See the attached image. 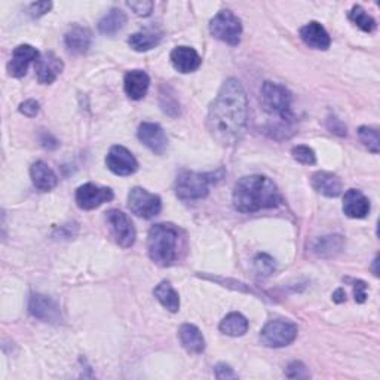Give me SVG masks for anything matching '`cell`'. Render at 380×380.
<instances>
[{"label":"cell","instance_id":"d4e9b609","mask_svg":"<svg viewBox=\"0 0 380 380\" xmlns=\"http://www.w3.org/2000/svg\"><path fill=\"white\" fill-rule=\"evenodd\" d=\"M127 24V15L120 9H112L109 13H105L98 23L100 33L105 36H115L119 33Z\"/></svg>","mask_w":380,"mask_h":380},{"label":"cell","instance_id":"52a82bcc","mask_svg":"<svg viewBox=\"0 0 380 380\" xmlns=\"http://www.w3.org/2000/svg\"><path fill=\"white\" fill-rule=\"evenodd\" d=\"M299 328L285 319H272L260 331V340L267 347H284L297 339Z\"/></svg>","mask_w":380,"mask_h":380},{"label":"cell","instance_id":"44dd1931","mask_svg":"<svg viewBox=\"0 0 380 380\" xmlns=\"http://www.w3.org/2000/svg\"><path fill=\"white\" fill-rule=\"evenodd\" d=\"M312 188L327 197H336L342 193V181L336 174L318 171L312 175Z\"/></svg>","mask_w":380,"mask_h":380},{"label":"cell","instance_id":"f546056e","mask_svg":"<svg viewBox=\"0 0 380 380\" xmlns=\"http://www.w3.org/2000/svg\"><path fill=\"white\" fill-rule=\"evenodd\" d=\"M359 140L364 143L372 154L377 155L380 151V140H379V131L372 127H359L358 129Z\"/></svg>","mask_w":380,"mask_h":380},{"label":"cell","instance_id":"6da1fadb","mask_svg":"<svg viewBox=\"0 0 380 380\" xmlns=\"http://www.w3.org/2000/svg\"><path fill=\"white\" fill-rule=\"evenodd\" d=\"M247 116L248 100L244 86L235 78L227 79L208 110L207 127L212 139L221 146L236 144L244 135Z\"/></svg>","mask_w":380,"mask_h":380},{"label":"cell","instance_id":"8992f818","mask_svg":"<svg viewBox=\"0 0 380 380\" xmlns=\"http://www.w3.org/2000/svg\"><path fill=\"white\" fill-rule=\"evenodd\" d=\"M209 32L216 39L232 45H236L241 42L242 35V24L241 20L232 11H220L214 18L209 21Z\"/></svg>","mask_w":380,"mask_h":380},{"label":"cell","instance_id":"d6a6232c","mask_svg":"<svg viewBox=\"0 0 380 380\" xmlns=\"http://www.w3.org/2000/svg\"><path fill=\"white\" fill-rule=\"evenodd\" d=\"M127 5L134 11V13L140 15V17H149V15L151 12H154V8H155V4L150 2V0H139V2H128Z\"/></svg>","mask_w":380,"mask_h":380},{"label":"cell","instance_id":"1f68e13d","mask_svg":"<svg viewBox=\"0 0 380 380\" xmlns=\"http://www.w3.org/2000/svg\"><path fill=\"white\" fill-rule=\"evenodd\" d=\"M292 155L294 161L303 163V165H313L316 162L315 151L309 146H296L292 150Z\"/></svg>","mask_w":380,"mask_h":380},{"label":"cell","instance_id":"cb8c5ba5","mask_svg":"<svg viewBox=\"0 0 380 380\" xmlns=\"http://www.w3.org/2000/svg\"><path fill=\"white\" fill-rule=\"evenodd\" d=\"M219 328L223 334H226V336L239 338V336H244V334L248 331V321L242 313L231 312L229 315H226L221 319Z\"/></svg>","mask_w":380,"mask_h":380},{"label":"cell","instance_id":"277c9868","mask_svg":"<svg viewBox=\"0 0 380 380\" xmlns=\"http://www.w3.org/2000/svg\"><path fill=\"white\" fill-rule=\"evenodd\" d=\"M292 93L285 86L275 82H265L260 89V104L266 113L278 116L284 122L290 124L292 113Z\"/></svg>","mask_w":380,"mask_h":380},{"label":"cell","instance_id":"2e32d148","mask_svg":"<svg viewBox=\"0 0 380 380\" xmlns=\"http://www.w3.org/2000/svg\"><path fill=\"white\" fill-rule=\"evenodd\" d=\"M300 38L309 48L326 51L330 48L331 39L327 30L316 21H311L300 28Z\"/></svg>","mask_w":380,"mask_h":380},{"label":"cell","instance_id":"836d02e7","mask_svg":"<svg viewBox=\"0 0 380 380\" xmlns=\"http://www.w3.org/2000/svg\"><path fill=\"white\" fill-rule=\"evenodd\" d=\"M285 376L290 379H303V377H309V372L306 369V366L300 361H293L290 366L287 367Z\"/></svg>","mask_w":380,"mask_h":380},{"label":"cell","instance_id":"30bf717a","mask_svg":"<svg viewBox=\"0 0 380 380\" xmlns=\"http://www.w3.org/2000/svg\"><path fill=\"white\" fill-rule=\"evenodd\" d=\"M113 190L110 188H100L93 183H86L76 190V204L81 209H96L100 205L113 200Z\"/></svg>","mask_w":380,"mask_h":380},{"label":"cell","instance_id":"4dcf8cb0","mask_svg":"<svg viewBox=\"0 0 380 380\" xmlns=\"http://www.w3.org/2000/svg\"><path fill=\"white\" fill-rule=\"evenodd\" d=\"M254 267L258 275L270 277L272 273L277 270V262L273 260V257H270L269 254L262 253L254 258Z\"/></svg>","mask_w":380,"mask_h":380},{"label":"cell","instance_id":"ac0fdd59","mask_svg":"<svg viewBox=\"0 0 380 380\" xmlns=\"http://www.w3.org/2000/svg\"><path fill=\"white\" fill-rule=\"evenodd\" d=\"M171 63L180 73H192L201 67L202 59L193 48L177 47L171 52Z\"/></svg>","mask_w":380,"mask_h":380},{"label":"cell","instance_id":"f35d334b","mask_svg":"<svg viewBox=\"0 0 380 380\" xmlns=\"http://www.w3.org/2000/svg\"><path fill=\"white\" fill-rule=\"evenodd\" d=\"M40 142H42L43 147H47V149H57L58 144H59L50 132H45V134L42 135V140H40Z\"/></svg>","mask_w":380,"mask_h":380},{"label":"cell","instance_id":"8d00e7d4","mask_svg":"<svg viewBox=\"0 0 380 380\" xmlns=\"http://www.w3.org/2000/svg\"><path fill=\"white\" fill-rule=\"evenodd\" d=\"M40 110V105L36 100H25L20 104V112L27 117H35Z\"/></svg>","mask_w":380,"mask_h":380},{"label":"cell","instance_id":"3957f363","mask_svg":"<svg viewBox=\"0 0 380 380\" xmlns=\"http://www.w3.org/2000/svg\"><path fill=\"white\" fill-rule=\"evenodd\" d=\"M147 251L151 262L158 266H173L180 251V231L174 224H155L149 231Z\"/></svg>","mask_w":380,"mask_h":380},{"label":"cell","instance_id":"f1b7e54d","mask_svg":"<svg viewBox=\"0 0 380 380\" xmlns=\"http://www.w3.org/2000/svg\"><path fill=\"white\" fill-rule=\"evenodd\" d=\"M349 20H351L358 28H361L362 32L366 33H373L376 30V21L374 18L372 17V15H369L366 11H364L361 6H354L351 9V12H349Z\"/></svg>","mask_w":380,"mask_h":380},{"label":"cell","instance_id":"ba28073f","mask_svg":"<svg viewBox=\"0 0 380 380\" xmlns=\"http://www.w3.org/2000/svg\"><path fill=\"white\" fill-rule=\"evenodd\" d=\"M128 208L132 214L143 219L156 217L162 209L161 197L143 188H134L128 195Z\"/></svg>","mask_w":380,"mask_h":380},{"label":"cell","instance_id":"4fadbf2b","mask_svg":"<svg viewBox=\"0 0 380 380\" xmlns=\"http://www.w3.org/2000/svg\"><path fill=\"white\" fill-rule=\"evenodd\" d=\"M139 140L156 155H163L168 149V139L162 127L154 122H143L139 127Z\"/></svg>","mask_w":380,"mask_h":380},{"label":"cell","instance_id":"e0dca14e","mask_svg":"<svg viewBox=\"0 0 380 380\" xmlns=\"http://www.w3.org/2000/svg\"><path fill=\"white\" fill-rule=\"evenodd\" d=\"M343 212L351 219H364L370 212V201L357 189H349L343 197Z\"/></svg>","mask_w":380,"mask_h":380},{"label":"cell","instance_id":"4316f807","mask_svg":"<svg viewBox=\"0 0 380 380\" xmlns=\"http://www.w3.org/2000/svg\"><path fill=\"white\" fill-rule=\"evenodd\" d=\"M155 297L159 300L161 305L170 312H177L180 309V297L168 281H162L155 288Z\"/></svg>","mask_w":380,"mask_h":380},{"label":"cell","instance_id":"5bb4252c","mask_svg":"<svg viewBox=\"0 0 380 380\" xmlns=\"http://www.w3.org/2000/svg\"><path fill=\"white\" fill-rule=\"evenodd\" d=\"M35 69H36L38 81L43 85H50V84H54L58 76L62 74L64 64L62 62V58L57 57L52 51H50L39 57V59L35 64Z\"/></svg>","mask_w":380,"mask_h":380},{"label":"cell","instance_id":"e575fe53","mask_svg":"<svg viewBox=\"0 0 380 380\" xmlns=\"http://www.w3.org/2000/svg\"><path fill=\"white\" fill-rule=\"evenodd\" d=\"M352 282L354 287V296L357 303H364L367 300V284L361 280H347Z\"/></svg>","mask_w":380,"mask_h":380},{"label":"cell","instance_id":"7c38bea8","mask_svg":"<svg viewBox=\"0 0 380 380\" xmlns=\"http://www.w3.org/2000/svg\"><path fill=\"white\" fill-rule=\"evenodd\" d=\"M28 312L45 323L57 324L62 321V311H59L58 303L43 294H33L30 297Z\"/></svg>","mask_w":380,"mask_h":380},{"label":"cell","instance_id":"d6986e66","mask_svg":"<svg viewBox=\"0 0 380 380\" xmlns=\"http://www.w3.org/2000/svg\"><path fill=\"white\" fill-rule=\"evenodd\" d=\"M91 42H93V35L89 28L82 25H73L64 36L67 51L74 55L85 54L91 47Z\"/></svg>","mask_w":380,"mask_h":380},{"label":"cell","instance_id":"83f0119b","mask_svg":"<svg viewBox=\"0 0 380 380\" xmlns=\"http://www.w3.org/2000/svg\"><path fill=\"white\" fill-rule=\"evenodd\" d=\"M159 42H161V35H158L155 32H150V30H144V32L134 33L128 39L129 47L137 52L150 51L151 48L158 47Z\"/></svg>","mask_w":380,"mask_h":380},{"label":"cell","instance_id":"d590c367","mask_svg":"<svg viewBox=\"0 0 380 380\" xmlns=\"http://www.w3.org/2000/svg\"><path fill=\"white\" fill-rule=\"evenodd\" d=\"M51 8H52L51 2H35L28 6V12L33 18H40L42 15L48 13L51 11Z\"/></svg>","mask_w":380,"mask_h":380},{"label":"cell","instance_id":"7402d4cb","mask_svg":"<svg viewBox=\"0 0 380 380\" xmlns=\"http://www.w3.org/2000/svg\"><path fill=\"white\" fill-rule=\"evenodd\" d=\"M181 345L190 354H202L205 351V339L201 330L193 324H183L178 330Z\"/></svg>","mask_w":380,"mask_h":380},{"label":"cell","instance_id":"74e56055","mask_svg":"<svg viewBox=\"0 0 380 380\" xmlns=\"http://www.w3.org/2000/svg\"><path fill=\"white\" fill-rule=\"evenodd\" d=\"M216 377L217 379H236V373L229 367V366H226V364H217L216 366Z\"/></svg>","mask_w":380,"mask_h":380},{"label":"cell","instance_id":"8fae6325","mask_svg":"<svg viewBox=\"0 0 380 380\" xmlns=\"http://www.w3.org/2000/svg\"><path fill=\"white\" fill-rule=\"evenodd\" d=\"M105 165L116 175H131L139 170V162L134 158L131 151L124 146H113L108 156H105Z\"/></svg>","mask_w":380,"mask_h":380},{"label":"cell","instance_id":"ab89813d","mask_svg":"<svg viewBox=\"0 0 380 380\" xmlns=\"http://www.w3.org/2000/svg\"><path fill=\"white\" fill-rule=\"evenodd\" d=\"M331 120L334 122V125H328V128L331 129V132L339 134V135H346V127L340 122V120L336 119V117H333Z\"/></svg>","mask_w":380,"mask_h":380},{"label":"cell","instance_id":"484cf974","mask_svg":"<svg viewBox=\"0 0 380 380\" xmlns=\"http://www.w3.org/2000/svg\"><path fill=\"white\" fill-rule=\"evenodd\" d=\"M345 239L340 235H328L318 238L312 244V251L319 257H331L342 251Z\"/></svg>","mask_w":380,"mask_h":380},{"label":"cell","instance_id":"ffe728a7","mask_svg":"<svg viewBox=\"0 0 380 380\" xmlns=\"http://www.w3.org/2000/svg\"><path fill=\"white\" fill-rule=\"evenodd\" d=\"M150 79L143 70H131L125 74L124 88L131 100H142L147 94Z\"/></svg>","mask_w":380,"mask_h":380},{"label":"cell","instance_id":"60d3db41","mask_svg":"<svg viewBox=\"0 0 380 380\" xmlns=\"http://www.w3.org/2000/svg\"><path fill=\"white\" fill-rule=\"evenodd\" d=\"M333 300L336 303H343L346 300V293L343 288H338V290L333 293Z\"/></svg>","mask_w":380,"mask_h":380},{"label":"cell","instance_id":"5b68a950","mask_svg":"<svg viewBox=\"0 0 380 380\" xmlns=\"http://www.w3.org/2000/svg\"><path fill=\"white\" fill-rule=\"evenodd\" d=\"M209 178L207 174L193 171L180 173L175 180V195L181 201H197L204 200L209 192Z\"/></svg>","mask_w":380,"mask_h":380},{"label":"cell","instance_id":"7a4b0ae2","mask_svg":"<svg viewBox=\"0 0 380 380\" xmlns=\"http://www.w3.org/2000/svg\"><path fill=\"white\" fill-rule=\"evenodd\" d=\"M281 204V195L273 181L265 175H246L238 180L234 189V205L241 212H255L275 208Z\"/></svg>","mask_w":380,"mask_h":380},{"label":"cell","instance_id":"9a60e30c","mask_svg":"<svg viewBox=\"0 0 380 380\" xmlns=\"http://www.w3.org/2000/svg\"><path fill=\"white\" fill-rule=\"evenodd\" d=\"M39 52L36 48H33L32 45H20V47L15 48L11 62L8 64V71L13 78H23L27 73L28 66L33 62L36 63L39 59Z\"/></svg>","mask_w":380,"mask_h":380},{"label":"cell","instance_id":"9c48e42d","mask_svg":"<svg viewBox=\"0 0 380 380\" xmlns=\"http://www.w3.org/2000/svg\"><path fill=\"white\" fill-rule=\"evenodd\" d=\"M108 223L110 224L112 234L115 236V241L122 248H129L134 246L137 234H135V227L132 221L128 219L125 212L119 211V209H110L108 212Z\"/></svg>","mask_w":380,"mask_h":380},{"label":"cell","instance_id":"603a6c76","mask_svg":"<svg viewBox=\"0 0 380 380\" xmlns=\"http://www.w3.org/2000/svg\"><path fill=\"white\" fill-rule=\"evenodd\" d=\"M30 177H32L33 185L42 192L52 190L58 183L55 173L50 168L48 163H45L43 161H38L32 165V168H30Z\"/></svg>","mask_w":380,"mask_h":380}]
</instances>
